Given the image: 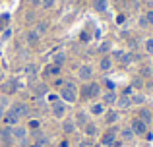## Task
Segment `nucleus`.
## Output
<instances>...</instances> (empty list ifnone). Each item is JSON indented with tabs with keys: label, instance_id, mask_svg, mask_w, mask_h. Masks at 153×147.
Returning <instances> with one entry per match:
<instances>
[{
	"label": "nucleus",
	"instance_id": "obj_37",
	"mask_svg": "<svg viewBox=\"0 0 153 147\" xmlns=\"http://www.w3.org/2000/svg\"><path fill=\"white\" fill-rule=\"evenodd\" d=\"M140 25H142V27H147V25H149V23H147V19H146V16L140 19Z\"/></svg>",
	"mask_w": 153,
	"mask_h": 147
},
{
	"label": "nucleus",
	"instance_id": "obj_36",
	"mask_svg": "<svg viewBox=\"0 0 153 147\" xmlns=\"http://www.w3.org/2000/svg\"><path fill=\"white\" fill-rule=\"evenodd\" d=\"M111 49V43H103L101 45V52H105V50H108Z\"/></svg>",
	"mask_w": 153,
	"mask_h": 147
},
{
	"label": "nucleus",
	"instance_id": "obj_26",
	"mask_svg": "<svg viewBox=\"0 0 153 147\" xmlns=\"http://www.w3.org/2000/svg\"><path fill=\"white\" fill-rule=\"evenodd\" d=\"M85 134H87V136H95V134H97L95 124H87V126H85Z\"/></svg>",
	"mask_w": 153,
	"mask_h": 147
},
{
	"label": "nucleus",
	"instance_id": "obj_41",
	"mask_svg": "<svg viewBox=\"0 0 153 147\" xmlns=\"http://www.w3.org/2000/svg\"><path fill=\"white\" fill-rule=\"evenodd\" d=\"M114 2H120V0H114Z\"/></svg>",
	"mask_w": 153,
	"mask_h": 147
},
{
	"label": "nucleus",
	"instance_id": "obj_35",
	"mask_svg": "<svg viewBox=\"0 0 153 147\" xmlns=\"http://www.w3.org/2000/svg\"><path fill=\"white\" fill-rule=\"evenodd\" d=\"M41 126V120H31L29 122V128H39Z\"/></svg>",
	"mask_w": 153,
	"mask_h": 147
},
{
	"label": "nucleus",
	"instance_id": "obj_15",
	"mask_svg": "<svg viewBox=\"0 0 153 147\" xmlns=\"http://www.w3.org/2000/svg\"><path fill=\"white\" fill-rule=\"evenodd\" d=\"M111 68H112V58L111 56H103L101 58V70L103 72H108Z\"/></svg>",
	"mask_w": 153,
	"mask_h": 147
},
{
	"label": "nucleus",
	"instance_id": "obj_25",
	"mask_svg": "<svg viewBox=\"0 0 153 147\" xmlns=\"http://www.w3.org/2000/svg\"><path fill=\"white\" fill-rule=\"evenodd\" d=\"M2 91H4V93H14V91H16V83L6 81V83L2 85Z\"/></svg>",
	"mask_w": 153,
	"mask_h": 147
},
{
	"label": "nucleus",
	"instance_id": "obj_22",
	"mask_svg": "<svg viewBox=\"0 0 153 147\" xmlns=\"http://www.w3.org/2000/svg\"><path fill=\"white\" fill-rule=\"evenodd\" d=\"M0 137H2L4 141H10V140H12V126H8V128H2V134H0Z\"/></svg>",
	"mask_w": 153,
	"mask_h": 147
},
{
	"label": "nucleus",
	"instance_id": "obj_6",
	"mask_svg": "<svg viewBox=\"0 0 153 147\" xmlns=\"http://www.w3.org/2000/svg\"><path fill=\"white\" fill-rule=\"evenodd\" d=\"M10 110H12V112H14L18 118L27 116V112H29V109H27V105H25V103H18V105H14Z\"/></svg>",
	"mask_w": 153,
	"mask_h": 147
},
{
	"label": "nucleus",
	"instance_id": "obj_11",
	"mask_svg": "<svg viewBox=\"0 0 153 147\" xmlns=\"http://www.w3.org/2000/svg\"><path fill=\"white\" fill-rule=\"evenodd\" d=\"M60 74V66H56V64H49L45 68V75L47 78H54V75H58Z\"/></svg>",
	"mask_w": 153,
	"mask_h": 147
},
{
	"label": "nucleus",
	"instance_id": "obj_39",
	"mask_svg": "<svg viewBox=\"0 0 153 147\" xmlns=\"http://www.w3.org/2000/svg\"><path fill=\"white\" fill-rule=\"evenodd\" d=\"M2 147H12V145H8V143H6V145H2Z\"/></svg>",
	"mask_w": 153,
	"mask_h": 147
},
{
	"label": "nucleus",
	"instance_id": "obj_24",
	"mask_svg": "<svg viewBox=\"0 0 153 147\" xmlns=\"http://www.w3.org/2000/svg\"><path fill=\"white\" fill-rule=\"evenodd\" d=\"M64 52H58V54H54V56H52V64H56V66H62L64 64Z\"/></svg>",
	"mask_w": 153,
	"mask_h": 147
},
{
	"label": "nucleus",
	"instance_id": "obj_42",
	"mask_svg": "<svg viewBox=\"0 0 153 147\" xmlns=\"http://www.w3.org/2000/svg\"><path fill=\"white\" fill-rule=\"evenodd\" d=\"M151 120H153V118H151Z\"/></svg>",
	"mask_w": 153,
	"mask_h": 147
},
{
	"label": "nucleus",
	"instance_id": "obj_5",
	"mask_svg": "<svg viewBox=\"0 0 153 147\" xmlns=\"http://www.w3.org/2000/svg\"><path fill=\"white\" fill-rule=\"evenodd\" d=\"M12 137L18 141H25L27 137V130L23 126H12Z\"/></svg>",
	"mask_w": 153,
	"mask_h": 147
},
{
	"label": "nucleus",
	"instance_id": "obj_10",
	"mask_svg": "<svg viewBox=\"0 0 153 147\" xmlns=\"http://www.w3.org/2000/svg\"><path fill=\"white\" fill-rule=\"evenodd\" d=\"M99 95V83H89L85 87V97H97Z\"/></svg>",
	"mask_w": 153,
	"mask_h": 147
},
{
	"label": "nucleus",
	"instance_id": "obj_32",
	"mask_svg": "<svg viewBox=\"0 0 153 147\" xmlns=\"http://www.w3.org/2000/svg\"><path fill=\"white\" fill-rule=\"evenodd\" d=\"M112 56H114V58H120V62H122L124 56H126V52H122V50H114V52H112Z\"/></svg>",
	"mask_w": 153,
	"mask_h": 147
},
{
	"label": "nucleus",
	"instance_id": "obj_31",
	"mask_svg": "<svg viewBox=\"0 0 153 147\" xmlns=\"http://www.w3.org/2000/svg\"><path fill=\"white\" fill-rule=\"evenodd\" d=\"M35 93H37V95H45L47 93V87L45 85H35Z\"/></svg>",
	"mask_w": 153,
	"mask_h": 147
},
{
	"label": "nucleus",
	"instance_id": "obj_21",
	"mask_svg": "<svg viewBox=\"0 0 153 147\" xmlns=\"http://www.w3.org/2000/svg\"><path fill=\"white\" fill-rule=\"evenodd\" d=\"M120 136H122V140H126V141L134 140V132H132V128H122V132H120Z\"/></svg>",
	"mask_w": 153,
	"mask_h": 147
},
{
	"label": "nucleus",
	"instance_id": "obj_17",
	"mask_svg": "<svg viewBox=\"0 0 153 147\" xmlns=\"http://www.w3.org/2000/svg\"><path fill=\"white\" fill-rule=\"evenodd\" d=\"M25 74H27V78H37V74H39L37 64H29V66L25 68Z\"/></svg>",
	"mask_w": 153,
	"mask_h": 147
},
{
	"label": "nucleus",
	"instance_id": "obj_1",
	"mask_svg": "<svg viewBox=\"0 0 153 147\" xmlns=\"http://www.w3.org/2000/svg\"><path fill=\"white\" fill-rule=\"evenodd\" d=\"M60 97L66 103H76V99H78V87L74 83H64L60 87Z\"/></svg>",
	"mask_w": 153,
	"mask_h": 147
},
{
	"label": "nucleus",
	"instance_id": "obj_7",
	"mask_svg": "<svg viewBox=\"0 0 153 147\" xmlns=\"http://www.w3.org/2000/svg\"><path fill=\"white\" fill-rule=\"evenodd\" d=\"M116 99H118V97H116L114 91H107V93L103 95V105H108V106L116 105Z\"/></svg>",
	"mask_w": 153,
	"mask_h": 147
},
{
	"label": "nucleus",
	"instance_id": "obj_33",
	"mask_svg": "<svg viewBox=\"0 0 153 147\" xmlns=\"http://www.w3.org/2000/svg\"><path fill=\"white\" fill-rule=\"evenodd\" d=\"M124 21H126V16H124V14H118V16H116V23H118V25H122Z\"/></svg>",
	"mask_w": 153,
	"mask_h": 147
},
{
	"label": "nucleus",
	"instance_id": "obj_34",
	"mask_svg": "<svg viewBox=\"0 0 153 147\" xmlns=\"http://www.w3.org/2000/svg\"><path fill=\"white\" fill-rule=\"evenodd\" d=\"M146 19H147V23H149V25H153V10L146 14Z\"/></svg>",
	"mask_w": 153,
	"mask_h": 147
},
{
	"label": "nucleus",
	"instance_id": "obj_14",
	"mask_svg": "<svg viewBox=\"0 0 153 147\" xmlns=\"http://www.w3.org/2000/svg\"><path fill=\"white\" fill-rule=\"evenodd\" d=\"M91 114H95V116H99V114H105V105L103 103H95V105H91Z\"/></svg>",
	"mask_w": 153,
	"mask_h": 147
},
{
	"label": "nucleus",
	"instance_id": "obj_13",
	"mask_svg": "<svg viewBox=\"0 0 153 147\" xmlns=\"http://www.w3.org/2000/svg\"><path fill=\"white\" fill-rule=\"evenodd\" d=\"M116 105L122 106V109H130V106H132V99H130V97H126V95H122V97L116 99Z\"/></svg>",
	"mask_w": 153,
	"mask_h": 147
},
{
	"label": "nucleus",
	"instance_id": "obj_40",
	"mask_svg": "<svg viewBox=\"0 0 153 147\" xmlns=\"http://www.w3.org/2000/svg\"><path fill=\"white\" fill-rule=\"evenodd\" d=\"M0 134H2V126H0Z\"/></svg>",
	"mask_w": 153,
	"mask_h": 147
},
{
	"label": "nucleus",
	"instance_id": "obj_23",
	"mask_svg": "<svg viewBox=\"0 0 153 147\" xmlns=\"http://www.w3.org/2000/svg\"><path fill=\"white\" fill-rule=\"evenodd\" d=\"M47 27H49V23H47V21H39V23H37V25H35V27H33V29H35V31H37V33H39V35H43V33H45V31H47Z\"/></svg>",
	"mask_w": 153,
	"mask_h": 147
},
{
	"label": "nucleus",
	"instance_id": "obj_3",
	"mask_svg": "<svg viewBox=\"0 0 153 147\" xmlns=\"http://www.w3.org/2000/svg\"><path fill=\"white\" fill-rule=\"evenodd\" d=\"M78 78L82 79V81H89V79L93 78V68H91L89 64L79 66V70H78Z\"/></svg>",
	"mask_w": 153,
	"mask_h": 147
},
{
	"label": "nucleus",
	"instance_id": "obj_12",
	"mask_svg": "<svg viewBox=\"0 0 153 147\" xmlns=\"http://www.w3.org/2000/svg\"><path fill=\"white\" fill-rule=\"evenodd\" d=\"M25 39H27V43H29V45H35V43L41 39V35H39L35 29H29V31H27V35H25Z\"/></svg>",
	"mask_w": 153,
	"mask_h": 147
},
{
	"label": "nucleus",
	"instance_id": "obj_18",
	"mask_svg": "<svg viewBox=\"0 0 153 147\" xmlns=\"http://www.w3.org/2000/svg\"><path fill=\"white\" fill-rule=\"evenodd\" d=\"M114 137H116V134L114 132H108V134H105V136H103V145H112V143H114Z\"/></svg>",
	"mask_w": 153,
	"mask_h": 147
},
{
	"label": "nucleus",
	"instance_id": "obj_8",
	"mask_svg": "<svg viewBox=\"0 0 153 147\" xmlns=\"http://www.w3.org/2000/svg\"><path fill=\"white\" fill-rule=\"evenodd\" d=\"M2 118H4V122H6V124H8V126H18V122H19V118H18V116H16V114H14V112H12V110H8V112H6V114H4V116H2Z\"/></svg>",
	"mask_w": 153,
	"mask_h": 147
},
{
	"label": "nucleus",
	"instance_id": "obj_28",
	"mask_svg": "<svg viewBox=\"0 0 153 147\" xmlns=\"http://www.w3.org/2000/svg\"><path fill=\"white\" fill-rule=\"evenodd\" d=\"M143 101H146L143 95H134V97H132V105H142Z\"/></svg>",
	"mask_w": 153,
	"mask_h": 147
},
{
	"label": "nucleus",
	"instance_id": "obj_38",
	"mask_svg": "<svg viewBox=\"0 0 153 147\" xmlns=\"http://www.w3.org/2000/svg\"><path fill=\"white\" fill-rule=\"evenodd\" d=\"M4 116V109H2V106H0V118H2Z\"/></svg>",
	"mask_w": 153,
	"mask_h": 147
},
{
	"label": "nucleus",
	"instance_id": "obj_9",
	"mask_svg": "<svg viewBox=\"0 0 153 147\" xmlns=\"http://www.w3.org/2000/svg\"><path fill=\"white\" fill-rule=\"evenodd\" d=\"M120 114L116 112V110H107L105 112V120H107V124H114V122H118Z\"/></svg>",
	"mask_w": 153,
	"mask_h": 147
},
{
	"label": "nucleus",
	"instance_id": "obj_4",
	"mask_svg": "<svg viewBox=\"0 0 153 147\" xmlns=\"http://www.w3.org/2000/svg\"><path fill=\"white\" fill-rule=\"evenodd\" d=\"M51 110H52V116L54 118H62L64 114H66V105L60 103V101H54L51 105Z\"/></svg>",
	"mask_w": 153,
	"mask_h": 147
},
{
	"label": "nucleus",
	"instance_id": "obj_2",
	"mask_svg": "<svg viewBox=\"0 0 153 147\" xmlns=\"http://www.w3.org/2000/svg\"><path fill=\"white\" fill-rule=\"evenodd\" d=\"M132 132H134V136H143V134H147V124L143 120H140V118H134L132 120Z\"/></svg>",
	"mask_w": 153,
	"mask_h": 147
},
{
	"label": "nucleus",
	"instance_id": "obj_27",
	"mask_svg": "<svg viewBox=\"0 0 153 147\" xmlns=\"http://www.w3.org/2000/svg\"><path fill=\"white\" fill-rule=\"evenodd\" d=\"M146 52L147 54H153V37L146 41Z\"/></svg>",
	"mask_w": 153,
	"mask_h": 147
},
{
	"label": "nucleus",
	"instance_id": "obj_20",
	"mask_svg": "<svg viewBox=\"0 0 153 147\" xmlns=\"http://www.w3.org/2000/svg\"><path fill=\"white\" fill-rule=\"evenodd\" d=\"M93 8L97 12H107V0H93Z\"/></svg>",
	"mask_w": 153,
	"mask_h": 147
},
{
	"label": "nucleus",
	"instance_id": "obj_30",
	"mask_svg": "<svg viewBox=\"0 0 153 147\" xmlns=\"http://www.w3.org/2000/svg\"><path fill=\"white\" fill-rule=\"evenodd\" d=\"M41 6L49 10V8H52V6H54V0H41Z\"/></svg>",
	"mask_w": 153,
	"mask_h": 147
},
{
	"label": "nucleus",
	"instance_id": "obj_29",
	"mask_svg": "<svg viewBox=\"0 0 153 147\" xmlns=\"http://www.w3.org/2000/svg\"><path fill=\"white\" fill-rule=\"evenodd\" d=\"M43 145H47V137H39V140L35 141L31 147H43Z\"/></svg>",
	"mask_w": 153,
	"mask_h": 147
},
{
	"label": "nucleus",
	"instance_id": "obj_19",
	"mask_svg": "<svg viewBox=\"0 0 153 147\" xmlns=\"http://www.w3.org/2000/svg\"><path fill=\"white\" fill-rule=\"evenodd\" d=\"M151 118H153V114L147 109H142V110H140V120H143L147 124V122H151Z\"/></svg>",
	"mask_w": 153,
	"mask_h": 147
},
{
	"label": "nucleus",
	"instance_id": "obj_16",
	"mask_svg": "<svg viewBox=\"0 0 153 147\" xmlns=\"http://www.w3.org/2000/svg\"><path fill=\"white\" fill-rule=\"evenodd\" d=\"M62 130H64L66 134H72V132L76 130V122H74V120H64V122H62Z\"/></svg>",
	"mask_w": 153,
	"mask_h": 147
}]
</instances>
